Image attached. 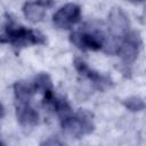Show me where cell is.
Instances as JSON below:
<instances>
[{
    "label": "cell",
    "instance_id": "obj_13",
    "mask_svg": "<svg viewBox=\"0 0 146 146\" xmlns=\"http://www.w3.org/2000/svg\"><path fill=\"white\" fill-rule=\"evenodd\" d=\"M44 144H46V145H54V144L60 145L62 143H60V141H58V140H54V139H52V140H46V141H43V143H42V145H44Z\"/></svg>",
    "mask_w": 146,
    "mask_h": 146
},
{
    "label": "cell",
    "instance_id": "obj_10",
    "mask_svg": "<svg viewBox=\"0 0 146 146\" xmlns=\"http://www.w3.org/2000/svg\"><path fill=\"white\" fill-rule=\"evenodd\" d=\"M14 91H15V97L17 103H29L36 90L34 88V84L19 81L14 84Z\"/></svg>",
    "mask_w": 146,
    "mask_h": 146
},
{
    "label": "cell",
    "instance_id": "obj_9",
    "mask_svg": "<svg viewBox=\"0 0 146 146\" xmlns=\"http://www.w3.org/2000/svg\"><path fill=\"white\" fill-rule=\"evenodd\" d=\"M23 13L25 17L32 22V23H38L42 21L46 14V7H43L39 1L35 2H26L23 6Z\"/></svg>",
    "mask_w": 146,
    "mask_h": 146
},
{
    "label": "cell",
    "instance_id": "obj_2",
    "mask_svg": "<svg viewBox=\"0 0 146 146\" xmlns=\"http://www.w3.org/2000/svg\"><path fill=\"white\" fill-rule=\"evenodd\" d=\"M62 128L65 132H67L71 136H74L76 138L89 135L94 131V122H92V115L84 110H80L76 115L67 116L62 120Z\"/></svg>",
    "mask_w": 146,
    "mask_h": 146
},
{
    "label": "cell",
    "instance_id": "obj_3",
    "mask_svg": "<svg viewBox=\"0 0 146 146\" xmlns=\"http://www.w3.org/2000/svg\"><path fill=\"white\" fill-rule=\"evenodd\" d=\"M105 35L102 29H92L89 32H73L70 35L71 42L81 50H99L104 47Z\"/></svg>",
    "mask_w": 146,
    "mask_h": 146
},
{
    "label": "cell",
    "instance_id": "obj_4",
    "mask_svg": "<svg viewBox=\"0 0 146 146\" xmlns=\"http://www.w3.org/2000/svg\"><path fill=\"white\" fill-rule=\"evenodd\" d=\"M140 46H141V38L139 33L137 31L127 32L119 46L117 54L125 64H130L137 58Z\"/></svg>",
    "mask_w": 146,
    "mask_h": 146
},
{
    "label": "cell",
    "instance_id": "obj_11",
    "mask_svg": "<svg viewBox=\"0 0 146 146\" xmlns=\"http://www.w3.org/2000/svg\"><path fill=\"white\" fill-rule=\"evenodd\" d=\"M33 84H34L35 90L42 92L43 95L52 92V83H51L50 76L46 73H41V74L36 75Z\"/></svg>",
    "mask_w": 146,
    "mask_h": 146
},
{
    "label": "cell",
    "instance_id": "obj_1",
    "mask_svg": "<svg viewBox=\"0 0 146 146\" xmlns=\"http://www.w3.org/2000/svg\"><path fill=\"white\" fill-rule=\"evenodd\" d=\"M1 42H8L15 48L26 47L29 44H43L46 43L44 35L35 30H27L17 25L10 17L7 18L2 27Z\"/></svg>",
    "mask_w": 146,
    "mask_h": 146
},
{
    "label": "cell",
    "instance_id": "obj_8",
    "mask_svg": "<svg viewBox=\"0 0 146 146\" xmlns=\"http://www.w3.org/2000/svg\"><path fill=\"white\" fill-rule=\"evenodd\" d=\"M17 120L23 127H33L38 123L39 115L36 111L29 105V103H18L16 106Z\"/></svg>",
    "mask_w": 146,
    "mask_h": 146
},
{
    "label": "cell",
    "instance_id": "obj_7",
    "mask_svg": "<svg viewBox=\"0 0 146 146\" xmlns=\"http://www.w3.org/2000/svg\"><path fill=\"white\" fill-rule=\"evenodd\" d=\"M110 30L113 35L125 34L129 30V18L120 7H114L108 14Z\"/></svg>",
    "mask_w": 146,
    "mask_h": 146
},
{
    "label": "cell",
    "instance_id": "obj_14",
    "mask_svg": "<svg viewBox=\"0 0 146 146\" xmlns=\"http://www.w3.org/2000/svg\"><path fill=\"white\" fill-rule=\"evenodd\" d=\"M128 1H130V2H133V3H137V2H141L143 0H128Z\"/></svg>",
    "mask_w": 146,
    "mask_h": 146
},
{
    "label": "cell",
    "instance_id": "obj_5",
    "mask_svg": "<svg viewBox=\"0 0 146 146\" xmlns=\"http://www.w3.org/2000/svg\"><path fill=\"white\" fill-rule=\"evenodd\" d=\"M80 7L74 3H67L59 8L52 16L54 24L59 29H70L80 21Z\"/></svg>",
    "mask_w": 146,
    "mask_h": 146
},
{
    "label": "cell",
    "instance_id": "obj_12",
    "mask_svg": "<svg viewBox=\"0 0 146 146\" xmlns=\"http://www.w3.org/2000/svg\"><path fill=\"white\" fill-rule=\"evenodd\" d=\"M123 104L128 110H130L132 112H138L146 107V104L139 97H129L123 102Z\"/></svg>",
    "mask_w": 146,
    "mask_h": 146
},
{
    "label": "cell",
    "instance_id": "obj_6",
    "mask_svg": "<svg viewBox=\"0 0 146 146\" xmlns=\"http://www.w3.org/2000/svg\"><path fill=\"white\" fill-rule=\"evenodd\" d=\"M74 66H75L76 71H78L81 75L88 78V79L94 83V86H95L97 89H99V90H104V89H106L107 87H110V86L112 84V81H111V79H110L108 76H106V75H100L99 73H97V72L90 70V68L87 66V64H86L83 60L79 59V58H76V59L74 60Z\"/></svg>",
    "mask_w": 146,
    "mask_h": 146
}]
</instances>
